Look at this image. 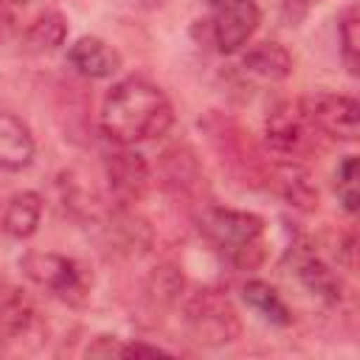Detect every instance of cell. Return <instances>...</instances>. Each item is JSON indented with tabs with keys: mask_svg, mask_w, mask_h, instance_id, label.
<instances>
[{
	"mask_svg": "<svg viewBox=\"0 0 360 360\" xmlns=\"http://www.w3.org/2000/svg\"><path fill=\"white\" fill-rule=\"evenodd\" d=\"M20 270L25 273L28 281H34L39 290L51 292L53 298H59L65 304L79 307L87 301L90 276L70 256H62L53 250H28L20 259Z\"/></svg>",
	"mask_w": 360,
	"mask_h": 360,
	"instance_id": "obj_3",
	"label": "cell"
},
{
	"mask_svg": "<svg viewBox=\"0 0 360 360\" xmlns=\"http://www.w3.org/2000/svg\"><path fill=\"white\" fill-rule=\"evenodd\" d=\"M37 152L34 135L22 118L0 107V172H22Z\"/></svg>",
	"mask_w": 360,
	"mask_h": 360,
	"instance_id": "obj_11",
	"label": "cell"
},
{
	"mask_svg": "<svg viewBox=\"0 0 360 360\" xmlns=\"http://www.w3.org/2000/svg\"><path fill=\"white\" fill-rule=\"evenodd\" d=\"M264 138L276 155L295 160V158H304L315 146L318 132L307 121V115L295 98V101H278L270 110V115L264 121Z\"/></svg>",
	"mask_w": 360,
	"mask_h": 360,
	"instance_id": "obj_7",
	"label": "cell"
},
{
	"mask_svg": "<svg viewBox=\"0 0 360 360\" xmlns=\"http://www.w3.org/2000/svg\"><path fill=\"white\" fill-rule=\"evenodd\" d=\"M242 70L259 82H284L292 73V56L278 42H256L242 53Z\"/></svg>",
	"mask_w": 360,
	"mask_h": 360,
	"instance_id": "obj_12",
	"label": "cell"
},
{
	"mask_svg": "<svg viewBox=\"0 0 360 360\" xmlns=\"http://www.w3.org/2000/svg\"><path fill=\"white\" fill-rule=\"evenodd\" d=\"M200 231L236 270H253L264 262V219L259 214L211 205L200 214Z\"/></svg>",
	"mask_w": 360,
	"mask_h": 360,
	"instance_id": "obj_2",
	"label": "cell"
},
{
	"mask_svg": "<svg viewBox=\"0 0 360 360\" xmlns=\"http://www.w3.org/2000/svg\"><path fill=\"white\" fill-rule=\"evenodd\" d=\"M183 321L188 335L211 349L228 346L242 335V321L219 290H197L183 307Z\"/></svg>",
	"mask_w": 360,
	"mask_h": 360,
	"instance_id": "obj_4",
	"label": "cell"
},
{
	"mask_svg": "<svg viewBox=\"0 0 360 360\" xmlns=\"http://www.w3.org/2000/svg\"><path fill=\"white\" fill-rule=\"evenodd\" d=\"M39 222H42V197L37 191L25 188V191H17V194L8 197L6 208H3L0 225H3V231L11 239H20L22 242V239L34 236L37 228H39Z\"/></svg>",
	"mask_w": 360,
	"mask_h": 360,
	"instance_id": "obj_14",
	"label": "cell"
},
{
	"mask_svg": "<svg viewBox=\"0 0 360 360\" xmlns=\"http://www.w3.org/2000/svg\"><path fill=\"white\" fill-rule=\"evenodd\" d=\"M242 301L270 326H290L292 323V312H290L287 301L267 281H259V278L245 281L242 284Z\"/></svg>",
	"mask_w": 360,
	"mask_h": 360,
	"instance_id": "obj_16",
	"label": "cell"
},
{
	"mask_svg": "<svg viewBox=\"0 0 360 360\" xmlns=\"http://www.w3.org/2000/svg\"><path fill=\"white\" fill-rule=\"evenodd\" d=\"M335 194L338 202L343 205V211L354 214L357 202H360V191H357V155H343L338 169H335Z\"/></svg>",
	"mask_w": 360,
	"mask_h": 360,
	"instance_id": "obj_19",
	"label": "cell"
},
{
	"mask_svg": "<svg viewBox=\"0 0 360 360\" xmlns=\"http://www.w3.org/2000/svg\"><path fill=\"white\" fill-rule=\"evenodd\" d=\"M278 191H281V197H284L290 205H295V208L309 211V208L318 205V191L312 188L307 172H301L295 163L278 166Z\"/></svg>",
	"mask_w": 360,
	"mask_h": 360,
	"instance_id": "obj_17",
	"label": "cell"
},
{
	"mask_svg": "<svg viewBox=\"0 0 360 360\" xmlns=\"http://www.w3.org/2000/svg\"><path fill=\"white\" fill-rule=\"evenodd\" d=\"M84 354L87 357H129V343H124L115 335H96L87 343Z\"/></svg>",
	"mask_w": 360,
	"mask_h": 360,
	"instance_id": "obj_20",
	"label": "cell"
},
{
	"mask_svg": "<svg viewBox=\"0 0 360 360\" xmlns=\"http://www.w3.org/2000/svg\"><path fill=\"white\" fill-rule=\"evenodd\" d=\"M211 8V39L219 53L242 51L259 28L262 11L256 0H202Z\"/></svg>",
	"mask_w": 360,
	"mask_h": 360,
	"instance_id": "obj_6",
	"label": "cell"
},
{
	"mask_svg": "<svg viewBox=\"0 0 360 360\" xmlns=\"http://www.w3.org/2000/svg\"><path fill=\"white\" fill-rule=\"evenodd\" d=\"M68 39V20L62 11L56 8H45L39 11L28 28L22 31V51L25 53H53L56 48H62Z\"/></svg>",
	"mask_w": 360,
	"mask_h": 360,
	"instance_id": "obj_15",
	"label": "cell"
},
{
	"mask_svg": "<svg viewBox=\"0 0 360 360\" xmlns=\"http://www.w3.org/2000/svg\"><path fill=\"white\" fill-rule=\"evenodd\" d=\"M323 0H278V14L290 28H298Z\"/></svg>",
	"mask_w": 360,
	"mask_h": 360,
	"instance_id": "obj_21",
	"label": "cell"
},
{
	"mask_svg": "<svg viewBox=\"0 0 360 360\" xmlns=\"http://www.w3.org/2000/svg\"><path fill=\"white\" fill-rule=\"evenodd\" d=\"M0 349H3V335H0Z\"/></svg>",
	"mask_w": 360,
	"mask_h": 360,
	"instance_id": "obj_22",
	"label": "cell"
},
{
	"mask_svg": "<svg viewBox=\"0 0 360 360\" xmlns=\"http://www.w3.org/2000/svg\"><path fill=\"white\" fill-rule=\"evenodd\" d=\"M307 121L315 127L318 135L332 138V141H343V143H354L357 141V115L360 107L352 96L343 93H309L298 98Z\"/></svg>",
	"mask_w": 360,
	"mask_h": 360,
	"instance_id": "obj_5",
	"label": "cell"
},
{
	"mask_svg": "<svg viewBox=\"0 0 360 360\" xmlns=\"http://www.w3.org/2000/svg\"><path fill=\"white\" fill-rule=\"evenodd\" d=\"M338 39H340V59H343L346 73L357 76V65H360V14H357V6H349L340 14Z\"/></svg>",
	"mask_w": 360,
	"mask_h": 360,
	"instance_id": "obj_18",
	"label": "cell"
},
{
	"mask_svg": "<svg viewBox=\"0 0 360 360\" xmlns=\"http://www.w3.org/2000/svg\"><path fill=\"white\" fill-rule=\"evenodd\" d=\"M101 132L118 146H135L163 138L174 124V107L169 96L143 76H127L104 96Z\"/></svg>",
	"mask_w": 360,
	"mask_h": 360,
	"instance_id": "obj_1",
	"label": "cell"
},
{
	"mask_svg": "<svg viewBox=\"0 0 360 360\" xmlns=\"http://www.w3.org/2000/svg\"><path fill=\"white\" fill-rule=\"evenodd\" d=\"M68 65L87 79H110L121 68V53L101 37H79L68 48Z\"/></svg>",
	"mask_w": 360,
	"mask_h": 360,
	"instance_id": "obj_10",
	"label": "cell"
},
{
	"mask_svg": "<svg viewBox=\"0 0 360 360\" xmlns=\"http://www.w3.org/2000/svg\"><path fill=\"white\" fill-rule=\"evenodd\" d=\"M104 174H107V186L118 202L141 200L143 191L149 188V177H152L146 158L141 152H135L132 146H121L118 152L107 155Z\"/></svg>",
	"mask_w": 360,
	"mask_h": 360,
	"instance_id": "obj_8",
	"label": "cell"
},
{
	"mask_svg": "<svg viewBox=\"0 0 360 360\" xmlns=\"http://www.w3.org/2000/svg\"><path fill=\"white\" fill-rule=\"evenodd\" d=\"M42 329V318L31 298L20 290H8L0 298V335L6 340H25Z\"/></svg>",
	"mask_w": 360,
	"mask_h": 360,
	"instance_id": "obj_13",
	"label": "cell"
},
{
	"mask_svg": "<svg viewBox=\"0 0 360 360\" xmlns=\"http://www.w3.org/2000/svg\"><path fill=\"white\" fill-rule=\"evenodd\" d=\"M290 259H292V273H295V278H298L312 295H318V298H323V301H329V304L340 301V295H343V281H340V276H338L309 245L295 242V245L290 248Z\"/></svg>",
	"mask_w": 360,
	"mask_h": 360,
	"instance_id": "obj_9",
	"label": "cell"
}]
</instances>
